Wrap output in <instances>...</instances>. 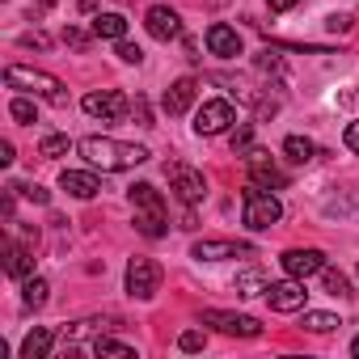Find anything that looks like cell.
I'll return each instance as SVG.
<instances>
[{"instance_id":"28","label":"cell","mask_w":359,"mask_h":359,"mask_svg":"<svg viewBox=\"0 0 359 359\" xmlns=\"http://www.w3.org/2000/svg\"><path fill=\"white\" fill-rule=\"evenodd\" d=\"M9 191H13V195H26L30 203H51V195H47L43 187H34V182H13Z\"/></svg>"},{"instance_id":"9","label":"cell","mask_w":359,"mask_h":359,"mask_svg":"<svg viewBox=\"0 0 359 359\" xmlns=\"http://www.w3.org/2000/svg\"><path fill=\"white\" fill-rule=\"evenodd\" d=\"M229 123H237V110H233V102H224V97L203 102L199 114H195V131H199V135H220V131H229Z\"/></svg>"},{"instance_id":"3","label":"cell","mask_w":359,"mask_h":359,"mask_svg":"<svg viewBox=\"0 0 359 359\" xmlns=\"http://www.w3.org/2000/svg\"><path fill=\"white\" fill-rule=\"evenodd\" d=\"M5 81L13 89H30V93H43L51 106H68V93H64V81L51 76V72H39V68H22V64H9L5 68Z\"/></svg>"},{"instance_id":"36","label":"cell","mask_w":359,"mask_h":359,"mask_svg":"<svg viewBox=\"0 0 359 359\" xmlns=\"http://www.w3.org/2000/svg\"><path fill=\"white\" fill-rule=\"evenodd\" d=\"M266 5H271V13H287V9L300 5V0H266Z\"/></svg>"},{"instance_id":"39","label":"cell","mask_w":359,"mask_h":359,"mask_svg":"<svg viewBox=\"0 0 359 359\" xmlns=\"http://www.w3.org/2000/svg\"><path fill=\"white\" fill-rule=\"evenodd\" d=\"M22 43H26V47H47V39H43V34H26Z\"/></svg>"},{"instance_id":"21","label":"cell","mask_w":359,"mask_h":359,"mask_svg":"<svg viewBox=\"0 0 359 359\" xmlns=\"http://www.w3.org/2000/svg\"><path fill=\"white\" fill-rule=\"evenodd\" d=\"M283 152H287V161H296V165H309V161L317 156L313 140H304V135H287V140H283Z\"/></svg>"},{"instance_id":"35","label":"cell","mask_w":359,"mask_h":359,"mask_svg":"<svg viewBox=\"0 0 359 359\" xmlns=\"http://www.w3.org/2000/svg\"><path fill=\"white\" fill-rule=\"evenodd\" d=\"M346 148H351V152H359V118L346 127Z\"/></svg>"},{"instance_id":"31","label":"cell","mask_w":359,"mask_h":359,"mask_svg":"<svg viewBox=\"0 0 359 359\" xmlns=\"http://www.w3.org/2000/svg\"><path fill=\"white\" fill-rule=\"evenodd\" d=\"M177 346H182V351H203V334L199 330H187L182 338H177Z\"/></svg>"},{"instance_id":"24","label":"cell","mask_w":359,"mask_h":359,"mask_svg":"<svg viewBox=\"0 0 359 359\" xmlns=\"http://www.w3.org/2000/svg\"><path fill=\"white\" fill-rule=\"evenodd\" d=\"M47 279H26V287H22V304L26 309H43L47 304Z\"/></svg>"},{"instance_id":"10","label":"cell","mask_w":359,"mask_h":359,"mask_svg":"<svg viewBox=\"0 0 359 359\" xmlns=\"http://www.w3.org/2000/svg\"><path fill=\"white\" fill-rule=\"evenodd\" d=\"M245 165H250V182H254V187H275V191L287 187V173H283L262 148H250V152H245Z\"/></svg>"},{"instance_id":"1","label":"cell","mask_w":359,"mask_h":359,"mask_svg":"<svg viewBox=\"0 0 359 359\" xmlns=\"http://www.w3.org/2000/svg\"><path fill=\"white\" fill-rule=\"evenodd\" d=\"M81 156L102 169V173H118V169H135L148 161V148L140 144H123V140H110V135H89L81 140Z\"/></svg>"},{"instance_id":"41","label":"cell","mask_w":359,"mask_h":359,"mask_svg":"<svg viewBox=\"0 0 359 359\" xmlns=\"http://www.w3.org/2000/svg\"><path fill=\"white\" fill-rule=\"evenodd\" d=\"M39 5H55V0H39Z\"/></svg>"},{"instance_id":"38","label":"cell","mask_w":359,"mask_h":359,"mask_svg":"<svg viewBox=\"0 0 359 359\" xmlns=\"http://www.w3.org/2000/svg\"><path fill=\"white\" fill-rule=\"evenodd\" d=\"M330 30H351V18H330Z\"/></svg>"},{"instance_id":"13","label":"cell","mask_w":359,"mask_h":359,"mask_svg":"<svg viewBox=\"0 0 359 359\" xmlns=\"http://www.w3.org/2000/svg\"><path fill=\"white\" fill-rule=\"evenodd\" d=\"M279 262H283V271L292 279H309V275H321L325 271V254L321 250H287Z\"/></svg>"},{"instance_id":"14","label":"cell","mask_w":359,"mask_h":359,"mask_svg":"<svg viewBox=\"0 0 359 359\" xmlns=\"http://www.w3.org/2000/svg\"><path fill=\"white\" fill-rule=\"evenodd\" d=\"M191 254L203 262H224V258H254V245H245V241H195Z\"/></svg>"},{"instance_id":"5","label":"cell","mask_w":359,"mask_h":359,"mask_svg":"<svg viewBox=\"0 0 359 359\" xmlns=\"http://www.w3.org/2000/svg\"><path fill=\"white\" fill-rule=\"evenodd\" d=\"M165 173H169V187L177 191V199H182V203H199V199L208 195V177H203L199 169H191V165H182V161H173Z\"/></svg>"},{"instance_id":"16","label":"cell","mask_w":359,"mask_h":359,"mask_svg":"<svg viewBox=\"0 0 359 359\" xmlns=\"http://www.w3.org/2000/svg\"><path fill=\"white\" fill-rule=\"evenodd\" d=\"M195 93H199V85H195L191 76H182V81H173V85L165 89V97H161L165 114H187V110H191V102H195Z\"/></svg>"},{"instance_id":"2","label":"cell","mask_w":359,"mask_h":359,"mask_svg":"<svg viewBox=\"0 0 359 359\" xmlns=\"http://www.w3.org/2000/svg\"><path fill=\"white\" fill-rule=\"evenodd\" d=\"M131 208H135V229L144 237H165L169 229V212H165V199L152 182H140L131 187Z\"/></svg>"},{"instance_id":"30","label":"cell","mask_w":359,"mask_h":359,"mask_svg":"<svg viewBox=\"0 0 359 359\" xmlns=\"http://www.w3.org/2000/svg\"><path fill=\"white\" fill-rule=\"evenodd\" d=\"M118 60H123V64H140V60H144V51H140L135 43H123V39H118Z\"/></svg>"},{"instance_id":"15","label":"cell","mask_w":359,"mask_h":359,"mask_svg":"<svg viewBox=\"0 0 359 359\" xmlns=\"http://www.w3.org/2000/svg\"><path fill=\"white\" fill-rule=\"evenodd\" d=\"M208 51L220 55V60H237V55H241V34H237L233 26L216 22V26H208Z\"/></svg>"},{"instance_id":"7","label":"cell","mask_w":359,"mask_h":359,"mask_svg":"<svg viewBox=\"0 0 359 359\" xmlns=\"http://www.w3.org/2000/svg\"><path fill=\"white\" fill-rule=\"evenodd\" d=\"M203 325H216L220 334H233V338H258L262 334L258 317H250V313H224V309H208Z\"/></svg>"},{"instance_id":"32","label":"cell","mask_w":359,"mask_h":359,"mask_svg":"<svg viewBox=\"0 0 359 359\" xmlns=\"http://www.w3.org/2000/svg\"><path fill=\"white\" fill-rule=\"evenodd\" d=\"M64 43H72L76 51H85V47H89V34H85V30H76V26H68V30H64Z\"/></svg>"},{"instance_id":"4","label":"cell","mask_w":359,"mask_h":359,"mask_svg":"<svg viewBox=\"0 0 359 359\" xmlns=\"http://www.w3.org/2000/svg\"><path fill=\"white\" fill-rule=\"evenodd\" d=\"M279 216H283V203L275 199V195H262V187H245V224L254 229V233H262V229H271V224H279Z\"/></svg>"},{"instance_id":"18","label":"cell","mask_w":359,"mask_h":359,"mask_svg":"<svg viewBox=\"0 0 359 359\" xmlns=\"http://www.w3.org/2000/svg\"><path fill=\"white\" fill-rule=\"evenodd\" d=\"M5 271H9V279H30L34 275V254L18 241H5Z\"/></svg>"},{"instance_id":"29","label":"cell","mask_w":359,"mask_h":359,"mask_svg":"<svg viewBox=\"0 0 359 359\" xmlns=\"http://www.w3.org/2000/svg\"><path fill=\"white\" fill-rule=\"evenodd\" d=\"M9 114H13L18 123H34V118H39V110H34V102H30V97H18V102L9 106Z\"/></svg>"},{"instance_id":"6","label":"cell","mask_w":359,"mask_h":359,"mask_svg":"<svg viewBox=\"0 0 359 359\" xmlns=\"http://www.w3.org/2000/svg\"><path fill=\"white\" fill-rule=\"evenodd\" d=\"M156 287H161V266L152 258H131L127 262V292L135 300H152Z\"/></svg>"},{"instance_id":"23","label":"cell","mask_w":359,"mask_h":359,"mask_svg":"<svg viewBox=\"0 0 359 359\" xmlns=\"http://www.w3.org/2000/svg\"><path fill=\"white\" fill-rule=\"evenodd\" d=\"M68 148H72V140H68V135H60V131H51V135H43V144H39V156L55 161V156H68Z\"/></svg>"},{"instance_id":"20","label":"cell","mask_w":359,"mask_h":359,"mask_svg":"<svg viewBox=\"0 0 359 359\" xmlns=\"http://www.w3.org/2000/svg\"><path fill=\"white\" fill-rule=\"evenodd\" d=\"M51 342H55L51 330H34V334H26V342H22V359H43V355L51 351Z\"/></svg>"},{"instance_id":"37","label":"cell","mask_w":359,"mask_h":359,"mask_svg":"<svg viewBox=\"0 0 359 359\" xmlns=\"http://www.w3.org/2000/svg\"><path fill=\"white\" fill-rule=\"evenodd\" d=\"M0 165H13V144H9V140L0 144Z\"/></svg>"},{"instance_id":"8","label":"cell","mask_w":359,"mask_h":359,"mask_svg":"<svg viewBox=\"0 0 359 359\" xmlns=\"http://www.w3.org/2000/svg\"><path fill=\"white\" fill-rule=\"evenodd\" d=\"M81 106H85L89 118H102V123H118L127 114V97L118 89H93V93H85Z\"/></svg>"},{"instance_id":"12","label":"cell","mask_w":359,"mask_h":359,"mask_svg":"<svg viewBox=\"0 0 359 359\" xmlns=\"http://www.w3.org/2000/svg\"><path fill=\"white\" fill-rule=\"evenodd\" d=\"M144 26H148V34H152L156 43L182 39V18H177L169 5H152V9H148V18H144Z\"/></svg>"},{"instance_id":"25","label":"cell","mask_w":359,"mask_h":359,"mask_svg":"<svg viewBox=\"0 0 359 359\" xmlns=\"http://www.w3.org/2000/svg\"><path fill=\"white\" fill-rule=\"evenodd\" d=\"M89 355H118V359H131L135 351H131L127 342H114V338H97V342L89 346Z\"/></svg>"},{"instance_id":"17","label":"cell","mask_w":359,"mask_h":359,"mask_svg":"<svg viewBox=\"0 0 359 359\" xmlns=\"http://www.w3.org/2000/svg\"><path fill=\"white\" fill-rule=\"evenodd\" d=\"M60 187H64L72 199H93V195L102 191V182H97L89 169H64V173H60Z\"/></svg>"},{"instance_id":"34","label":"cell","mask_w":359,"mask_h":359,"mask_svg":"<svg viewBox=\"0 0 359 359\" xmlns=\"http://www.w3.org/2000/svg\"><path fill=\"white\" fill-rule=\"evenodd\" d=\"M135 118H140L144 127H152V114H148V102H144V97H135Z\"/></svg>"},{"instance_id":"22","label":"cell","mask_w":359,"mask_h":359,"mask_svg":"<svg viewBox=\"0 0 359 359\" xmlns=\"http://www.w3.org/2000/svg\"><path fill=\"white\" fill-rule=\"evenodd\" d=\"M237 292H241V296H266V279H262V271H258V266L241 271V275H237Z\"/></svg>"},{"instance_id":"40","label":"cell","mask_w":359,"mask_h":359,"mask_svg":"<svg viewBox=\"0 0 359 359\" xmlns=\"http://www.w3.org/2000/svg\"><path fill=\"white\" fill-rule=\"evenodd\" d=\"M351 355H359V338H355V342H351Z\"/></svg>"},{"instance_id":"19","label":"cell","mask_w":359,"mask_h":359,"mask_svg":"<svg viewBox=\"0 0 359 359\" xmlns=\"http://www.w3.org/2000/svg\"><path fill=\"white\" fill-rule=\"evenodd\" d=\"M93 34L118 43V39L127 34V18H123V13H97V18H93Z\"/></svg>"},{"instance_id":"27","label":"cell","mask_w":359,"mask_h":359,"mask_svg":"<svg viewBox=\"0 0 359 359\" xmlns=\"http://www.w3.org/2000/svg\"><path fill=\"white\" fill-rule=\"evenodd\" d=\"M321 275H325V292L330 296H351V279L342 271H321Z\"/></svg>"},{"instance_id":"11","label":"cell","mask_w":359,"mask_h":359,"mask_svg":"<svg viewBox=\"0 0 359 359\" xmlns=\"http://www.w3.org/2000/svg\"><path fill=\"white\" fill-rule=\"evenodd\" d=\"M304 279H283V283H266V300H271V309L275 313H296V309H304Z\"/></svg>"},{"instance_id":"33","label":"cell","mask_w":359,"mask_h":359,"mask_svg":"<svg viewBox=\"0 0 359 359\" xmlns=\"http://www.w3.org/2000/svg\"><path fill=\"white\" fill-rule=\"evenodd\" d=\"M250 140H254L250 127H237V131H233V148H237V152H250Z\"/></svg>"},{"instance_id":"26","label":"cell","mask_w":359,"mask_h":359,"mask_svg":"<svg viewBox=\"0 0 359 359\" xmlns=\"http://www.w3.org/2000/svg\"><path fill=\"white\" fill-rule=\"evenodd\" d=\"M334 325H338L334 313H304V330H313V334H330Z\"/></svg>"}]
</instances>
